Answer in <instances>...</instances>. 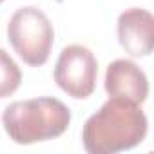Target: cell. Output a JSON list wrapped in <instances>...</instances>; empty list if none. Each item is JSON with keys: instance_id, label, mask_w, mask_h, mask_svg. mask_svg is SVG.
I'll list each match as a JSON object with an SVG mask.
<instances>
[{"instance_id": "3957f363", "label": "cell", "mask_w": 154, "mask_h": 154, "mask_svg": "<svg viewBox=\"0 0 154 154\" xmlns=\"http://www.w3.org/2000/svg\"><path fill=\"white\" fill-rule=\"evenodd\" d=\"M8 38L17 54L31 67H40L49 60L54 29L44 11L33 6L20 8L8 24Z\"/></svg>"}, {"instance_id": "8992f818", "label": "cell", "mask_w": 154, "mask_h": 154, "mask_svg": "<svg viewBox=\"0 0 154 154\" xmlns=\"http://www.w3.org/2000/svg\"><path fill=\"white\" fill-rule=\"evenodd\" d=\"M105 91L109 96L123 98L141 105L149 96V82L145 72L132 60H114L105 71Z\"/></svg>"}, {"instance_id": "ba28073f", "label": "cell", "mask_w": 154, "mask_h": 154, "mask_svg": "<svg viewBox=\"0 0 154 154\" xmlns=\"http://www.w3.org/2000/svg\"><path fill=\"white\" fill-rule=\"evenodd\" d=\"M2 2H4V0H0V4H2Z\"/></svg>"}, {"instance_id": "52a82bcc", "label": "cell", "mask_w": 154, "mask_h": 154, "mask_svg": "<svg viewBox=\"0 0 154 154\" xmlns=\"http://www.w3.org/2000/svg\"><path fill=\"white\" fill-rule=\"evenodd\" d=\"M22 82V72L17 62L6 53L4 49H0V100L11 96Z\"/></svg>"}, {"instance_id": "277c9868", "label": "cell", "mask_w": 154, "mask_h": 154, "mask_svg": "<svg viewBox=\"0 0 154 154\" xmlns=\"http://www.w3.org/2000/svg\"><path fill=\"white\" fill-rule=\"evenodd\" d=\"M98 62L91 49L72 44L62 49L54 65V82L71 98H89L96 89Z\"/></svg>"}, {"instance_id": "5b68a950", "label": "cell", "mask_w": 154, "mask_h": 154, "mask_svg": "<svg viewBox=\"0 0 154 154\" xmlns=\"http://www.w3.org/2000/svg\"><path fill=\"white\" fill-rule=\"evenodd\" d=\"M118 40L131 56H149L154 47V17L141 8L125 9L118 17Z\"/></svg>"}, {"instance_id": "7a4b0ae2", "label": "cell", "mask_w": 154, "mask_h": 154, "mask_svg": "<svg viewBox=\"0 0 154 154\" xmlns=\"http://www.w3.org/2000/svg\"><path fill=\"white\" fill-rule=\"evenodd\" d=\"M71 123L69 107L51 96L13 102L2 114V125L9 140L31 145L62 136Z\"/></svg>"}, {"instance_id": "6da1fadb", "label": "cell", "mask_w": 154, "mask_h": 154, "mask_svg": "<svg viewBox=\"0 0 154 154\" xmlns=\"http://www.w3.org/2000/svg\"><path fill=\"white\" fill-rule=\"evenodd\" d=\"M149 122L134 102L111 96L100 111L87 118L82 129L84 149L91 154H114L140 145Z\"/></svg>"}]
</instances>
